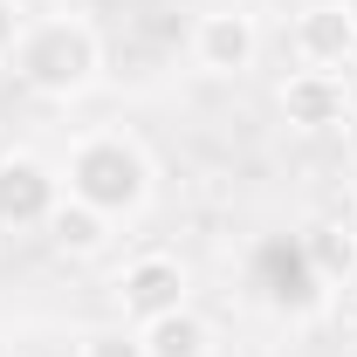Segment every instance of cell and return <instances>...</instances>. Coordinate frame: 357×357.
Returning a JSON list of instances; mask_svg holds the SVG:
<instances>
[{
	"label": "cell",
	"instance_id": "6da1fadb",
	"mask_svg": "<svg viewBox=\"0 0 357 357\" xmlns=\"http://www.w3.org/2000/svg\"><path fill=\"white\" fill-rule=\"evenodd\" d=\"M103 69H110V42H103V28L89 21L83 7L35 14L21 48L7 55V76L28 89L35 103H55V110L83 103L89 89L103 83Z\"/></svg>",
	"mask_w": 357,
	"mask_h": 357
},
{
	"label": "cell",
	"instance_id": "7a4b0ae2",
	"mask_svg": "<svg viewBox=\"0 0 357 357\" xmlns=\"http://www.w3.org/2000/svg\"><path fill=\"white\" fill-rule=\"evenodd\" d=\"M55 172H62V192L69 199L96 206L103 220H117V227L137 220V213H151V199H158V158H151V144L137 131H117V124L76 131Z\"/></svg>",
	"mask_w": 357,
	"mask_h": 357
},
{
	"label": "cell",
	"instance_id": "3957f363",
	"mask_svg": "<svg viewBox=\"0 0 357 357\" xmlns=\"http://www.w3.org/2000/svg\"><path fill=\"white\" fill-rule=\"evenodd\" d=\"M185 303H192V261L178 248H137L110 275V310H117V323H131V330H144L151 316L185 310Z\"/></svg>",
	"mask_w": 357,
	"mask_h": 357
},
{
	"label": "cell",
	"instance_id": "277c9868",
	"mask_svg": "<svg viewBox=\"0 0 357 357\" xmlns=\"http://www.w3.org/2000/svg\"><path fill=\"white\" fill-rule=\"evenodd\" d=\"M261 14L255 7H241V0H213L199 21H192V35H185V55H192V69L199 76H213V83H248L255 69H261Z\"/></svg>",
	"mask_w": 357,
	"mask_h": 357
},
{
	"label": "cell",
	"instance_id": "5b68a950",
	"mask_svg": "<svg viewBox=\"0 0 357 357\" xmlns=\"http://www.w3.org/2000/svg\"><path fill=\"white\" fill-rule=\"evenodd\" d=\"M351 110H357V89H351V76H337V69H289V76H275V117L296 137L344 131Z\"/></svg>",
	"mask_w": 357,
	"mask_h": 357
},
{
	"label": "cell",
	"instance_id": "8992f818",
	"mask_svg": "<svg viewBox=\"0 0 357 357\" xmlns=\"http://www.w3.org/2000/svg\"><path fill=\"white\" fill-rule=\"evenodd\" d=\"M55 206H62V172L42 151L28 144L0 151V234H42Z\"/></svg>",
	"mask_w": 357,
	"mask_h": 357
},
{
	"label": "cell",
	"instance_id": "52a82bcc",
	"mask_svg": "<svg viewBox=\"0 0 357 357\" xmlns=\"http://www.w3.org/2000/svg\"><path fill=\"white\" fill-rule=\"evenodd\" d=\"M289 55H296V69H337V76H351L357 28L344 21L337 0H310V7H296V21H289Z\"/></svg>",
	"mask_w": 357,
	"mask_h": 357
},
{
	"label": "cell",
	"instance_id": "ba28073f",
	"mask_svg": "<svg viewBox=\"0 0 357 357\" xmlns=\"http://www.w3.org/2000/svg\"><path fill=\"white\" fill-rule=\"evenodd\" d=\"M303 268H310L316 289H330V296H344L357 289V220H337V213H316L303 227Z\"/></svg>",
	"mask_w": 357,
	"mask_h": 357
},
{
	"label": "cell",
	"instance_id": "9c48e42d",
	"mask_svg": "<svg viewBox=\"0 0 357 357\" xmlns=\"http://www.w3.org/2000/svg\"><path fill=\"white\" fill-rule=\"evenodd\" d=\"M137 344H144V357H220V330L199 303H185L172 316H151L137 330Z\"/></svg>",
	"mask_w": 357,
	"mask_h": 357
},
{
	"label": "cell",
	"instance_id": "30bf717a",
	"mask_svg": "<svg viewBox=\"0 0 357 357\" xmlns=\"http://www.w3.org/2000/svg\"><path fill=\"white\" fill-rule=\"evenodd\" d=\"M48 248L62 255V261H96V255H110V241H117V220H103L96 206H83V199H69L62 192V206L48 213Z\"/></svg>",
	"mask_w": 357,
	"mask_h": 357
},
{
	"label": "cell",
	"instance_id": "8fae6325",
	"mask_svg": "<svg viewBox=\"0 0 357 357\" xmlns=\"http://www.w3.org/2000/svg\"><path fill=\"white\" fill-rule=\"evenodd\" d=\"M69 351H76V357H144V344H137L131 323H117V316H110V323H83Z\"/></svg>",
	"mask_w": 357,
	"mask_h": 357
},
{
	"label": "cell",
	"instance_id": "7c38bea8",
	"mask_svg": "<svg viewBox=\"0 0 357 357\" xmlns=\"http://www.w3.org/2000/svg\"><path fill=\"white\" fill-rule=\"evenodd\" d=\"M28 0H0V69H7V55L21 48V35H28Z\"/></svg>",
	"mask_w": 357,
	"mask_h": 357
},
{
	"label": "cell",
	"instance_id": "4fadbf2b",
	"mask_svg": "<svg viewBox=\"0 0 357 357\" xmlns=\"http://www.w3.org/2000/svg\"><path fill=\"white\" fill-rule=\"evenodd\" d=\"M337 330H344V344L357 351V289H344V296H337Z\"/></svg>",
	"mask_w": 357,
	"mask_h": 357
},
{
	"label": "cell",
	"instance_id": "5bb4252c",
	"mask_svg": "<svg viewBox=\"0 0 357 357\" xmlns=\"http://www.w3.org/2000/svg\"><path fill=\"white\" fill-rule=\"evenodd\" d=\"M337 137H344V158H351V165H357V110H351V117H344V131H337Z\"/></svg>",
	"mask_w": 357,
	"mask_h": 357
},
{
	"label": "cell",
	"instance_id": "9a60e30c",
	"mask_svg": "<svg viewBox=\"0 0 357 357\" xmlns=\"http://www.w3.org/2000/svg\"><path fill=\"white\" fill-rule=\"evenodd\" d=\"M337 7H344V21H351V28H357V0H337Z\"/></svg>",
	"mask_w": 357,
	"mask_h": 357
},
{
	"label": "cell",
	"instance_id": "2e32d148",
	"mask_svg": "<svg viewBox=\"0 0 357 357\" xmlns=\"http://www.w3.org/2000/svg\"><path fill=\"white\" fill-rule=\"evenodd\" d=\"M351 220H357V199H351Z\"/></svg>",
	"mask_w": 357,
	"mask_h": 357
}]
</instances>
